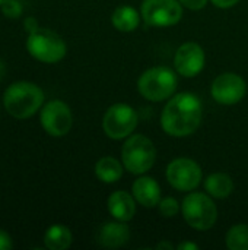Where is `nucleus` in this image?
Instances as JSON below:
<instances>
[{
    "label": "nucleus",
    "mask_w": 248,
    "mask_h": 250,
    "mask_svg": "<svg viewBox=\"0 0 248 250\" xmlns=\"http://www.w3.org/2000/svg\"><path fill=\"white\" fill-rule=\"evenodd\" d=\"M202 123V101L191 92H180L168 100L161 113L162 130L174 138L193 135Z\"/></svg>",
    "instance_id": "obj_1"
},
{
    "label": "nucleus",
    "mask_w": 248,
    "mask_h": 250,
    "mask_svg": "<svg viewBox=\"0 0 248 250\" xmlns=\"http://www.w3.org/2000/svg\"><path fill=\"white\" fill-rule=\"evenodd\" d=\"M1 103L9 116L18 120H26L44 105V91L34 82L18 81L4 89Z\"/></svg>",
    "instance_id": "obj_2"
},
{
    "label": "nucleus",
    "mask_w": 248,
    "mask_h": 250,
    "mask_svg": "<svg viewBox=\"0 0 248 250\" xmlns=\"http://www.w3.org/2000/svg\"><path fill=\"white\" fill-rule=\"evenodd\" d=\"M25 47L32 59L45 64L61 62L67 53L64 40L48 28H39L35 32L28 34Z\"/></svg>",
    "instance_id": "obj_3"
},
{
    "label": "nucleus",
    "mask_w": 248,
    "mask_h": 250,
    "mask_svg": "<svg viewBox=\"0 0 248 250\" xmlns=\"http://www.w3.org/2000/svg\"><path fill=\"white\" fill-rule=\"evenodd\" d=\"M177 83L178 81L174 70L165 66H156L140 75L137 81V91L148 101L159 103L174 95Z\"/></svg>",
    "instance_id": "obj_4"
},
{
    "label": "nucleus",
    "mask_w": 248,
    "mask_h": 250,
    "mask_svg": "<svg viewBox=\"0 0 248 250\" xmlns=\"http://www.w3.org/2000/svg\"><path fill=\"white\" fill-rule=\"evenodd\" d=\"M156 160L153 142L145 135H130L123 145L121 161L124 168L136 176L148 173Z\"/></svg>",
    "instance_id": "obj_5"
},
{
    "label": "nucleus",
    "mask_w": 248,
    "mask_h": 250,
    "mask_svg": "<svg viewBox=\"0 0 248 250\" xmlns=\"http://www.w3.org/2000/svg\"><path fill=\"white\" fill-rule=\"evenodd\" d=\"M181 212L186 223L197 231L210 230L218 220V208L215 202L210 196L202 192L189 193L181 204Z\"/></svg>",
    "instance_id": "obj_6"
},
{
    "label": "nucleus",
    "mask_w": 248,
    "mask_h": 250,
    "mask_svg": "<svg viewBox=\"0 0 248 250\" xmlns=\"http://www.w3.org/2000/svg\"><path fill=\"white\" fill-rule=\"evenodd\" d=\"M139 116L136 110L127 104L118 103L111 105L102 117L104 133L114 141L129 138L137 127Z\"/></svg>",
    "instance_id": "obj_7"
},
{
    "label": "nucleus",
    "mask_w": 248,
    "mask_h": 250,
    "mask_svg": "<svg viewBox=\"0 0 248 250\" xmlns=\"http://www.w3.org/2000/svg\"><path fill=\"white\" fill-rule=\"evenodd\" d=\"M140 15L148 26L167 28L180 22L183 4L178 0H143Z\"/></svg>",
    "instance_id": "obj_8"
},
{
    "label": "nucleus",
    "mask_w": 248,
    "mask_h": 250,
    "mask_svg": "<svg viewBox=\"0 0 248 250\" xmlns=\"http://www.w3.org/2000/svg\"><path fill=\"white\" fill-rule=\"evenodd\" d=\"M39 123L47 135L53 138H63L73 126V114L64 101L51 100L41 107Z\"/></svg>",
    "instance_id": "obj_9"
},
{
    "label": "nucleus",
    "mask_w": 248,
    "mask_h": 250,
    "mask_svg": "<svg viewBox=\"0 0 248 250\" xmlns=\"http://www.w3.org/2000/svg\"><path fill=\"white\" fill-rule=\"evenodd\" d=\"M203 179L200 166L191 158H175L167 167V180L175 190L193 192Z\"/></svg>",
    "instance_id": "obj_10"
},
{
    "label": "nucleus",
    "mask_w": 248,
    "mask_h": 250,
    "mask_svg": "<svg viewBox=\"0 0 248 250\" xmlns=\"http://www.w3.org/2000/svg\"><path fill=\"white\" fill-rule=\"evenodd\" d=\"M210 94L216 103L222 105H234L246 97L247 83L240 75L227 72L215 78Z\"/></svg>",
    "instance_id": "obj_11"
},
{
    "label": "nucleus",
    "mask_w": 248,
    "mask_h": 250,
    "mask_svg": "<svg viewBox=\"0 0 248 250\" xmlns=\"http://www.w3.org/2000/svg\"><path fill=\"white\" fill-rule=\"evenodd\" d=\"M205 62H206V56L202 45L193 41L181 44L174 56L175 70L184 78L197 76L203 70Z\"/></svg>",
    "instance_id": "obj_12"
},
{
    "label": "nucleus",
    "mask_w": 248,
    "mask_h": 250,
    "mask_svg": "<svg viewBox=\"0 0 248 250\" xmlns=\"http://www.w3.org/2000/svg\"><path fill=\"white\" fill-rule=\"evenodd\" d=\"M130 239V230L123 221L105 223L99 227L96 242L107 249H117L124 246Z\"/></svg>",
    "instance_id": "obj_13"
},
{
    "label": "nucleus",
    "mask_w": 248,
    "mask_h": 250,
    "mask_svg": "<svg viewBox=\"0 0 248 250\" xmlns=\"http://www.w3.org/2000/svg\"><path fill=\"white\" fill-rule=\"evenodd\" d=\"M133 196L137 204L145 208H155L161 202V188L158 182L152 177L142 176L134 180L132 188Z\"/></svg>",
    "instance_id": "obj_14"
},
{
    "label": "nucleus",
    "mask_w": 248,
    "mask_h": 250,
    "mask_svg": "<svg viewBox=\"0 0 248 250\" xmlns=\"http://www.w3.org/2000/svg\"><path fill=\"white\" fill-rule=\"evenodd\" d=\"M107 208L113 218L127 223L136 214V199L126 190H117L110 195L107 201Z\"/></svg>",
    "instance_id": "obj_15"
},
{
    "label": "nucleus",
    "mask_w": 248,
    "mask_h": 250,
    "mask_svg": "<svg viewBox=\"0 0 248 250\" xmlns=\"http://www.w3.org/2000/svg\"><path fill=\"white\" fill-rule=\"evenodd\" d=\"M73 234L64 224H53L44 233V246L48 250H66L72 246Z\"/></svg>",
    "instance_id": "obj_16"
},
{
    "label": "nucleus",
    "mask_w": 248,
    "mask_h": 250,
    "mask_svg": "<svg viewBox=\"0 0 248 250\" xmlns=\"http://www.w3.org/2000/svg\"><path fill=\"white\" fill-rule=\"evenodd\" d=\"M142 15L132 6H120L111 15V22L121 32H132L140 23Z\"/></svg>",
    "instance_id": "obj_17"
},
{
    "label": "nucleus",
    "mask_w": 248,
    "mask_h": 250,
    "mask_svg": "<svg viewBox=\"0 0 248 250\" xmlns=\"http://www.w3.org/2000/svg\"><path fill=\"white\" fill-rule=\"evenodd\" d=\"M205 189L212 198L225 199L234 190V180L227 173H213L206 177Z\"/></svg>",
    "instance_id": "obj_18"
},
{
    "label": "nucleus",
    "mask_w": 248,
    "mask_h": 250,
    "mask_svg": "<svg viewBox=\"0 0 248 250\" xmlns=\"http://www.w3.org/2000/svg\"><path fill=\"white\" fill-rule=\"evenodd\" d=\"M124 166L114 157H102L95 164V176L102 183H115L123 176Z\"/></svg>",
    "instance_id": "obj_19"
},
{
    "label": "nucleus",
    "mask_w": 248,
    "mask_h": 250,
    "mask_svg": "<svg viewBox=\"0 0 248 250\" xmlns=\"http://www.w3.org/2000/svg\"><path fill=\"white\" fill-rule=\"evenodd\" d=\"M227 246L229 250H248V224H237L228 230Z\"/></svg>",
    "instance_id": "obj_20"
},
{
    "label": "nucleus",
    "mask_w": 248,
    "mask_h": 250,
    "mask_svg": "<svg viewBox=\"0 0 248 250\" xmlns=\"http://www.w3.org/2000/svg\"><path fill=\"white\" fill-rule=\"evenodd\" d=\"M0 10L3 16L9 19H18L23 13V6L19 0H4L3 4L0 6Z\"/></svg>",
    "instance_id": "obj_21"
},
{
    "label": "nucleus",
    "mask_w": 248,
    "mask_h": 250,
    "mask_svg": "<svg viewBox=\"0 0 248 250\" xmlns=\"http://www.w3.org/2000/svg\"><path fill=\"white\" fill-rule=\"evenodd\" d=\"M158 207H159L161 215L165 217V218H172L180 211V205H178L177 199H174L171 196L170 198H165V199H161V202H159Z\"/></svg>",
    "instance_id": "obj_22"
},
{
    "label": "nucleus",
    "mask_w": 248,
    "mask_h": 250,
    "mask_svg": "<svg viewBox=\"0 0 248 250\" xmlns=\"http://www.w3.org/2000/svg\"><path fill=\"white\" fill-rule=\"evenodd\" d=\"M22 25H23V29H25L26 34H32V32H35L37 29L41 28L39 23H38V21H37V18H34V16H26L23 19V23Z\"/></svg>",
    "instance_id": "obj_23"
},
{
    "label": "nucleus",
    "mask_w": 248,
    "mask_h": 250,
    "mask_svg": "<svg viewBox=\"0 0 248 250\" xmlns=\"http://www.w3.org/2000/svg\"><path fill=\"white\" fill-rule=\"evenodd\" d=\"M178 1L190 10H200L208 4V0H178Z\"/></svg>",
    "instance_id": "obj_24"
},
{
    "label": "nucleus",
    "mask_w": 248,
    "mask_h": 250,
    "mask_svg": "<svg viewBox=\"0 0 248 250\" xmlns=\"http://www.w3.org/2000/svg\"><path fill=\"white\" fill-rule=\"evenodd\" d=\"M13 248V240L10 234L0 229V250H10Z\"/></svg>",
    "instance_id": "obj_25"
},
{
    "label": "nucleus",
    "mask_w": 248,
    "mask_h": 250,
    "mask_svg": "<svg viewBox=\"0 0 248 250\" xmlns=\"http://www.w3.org/2000/svg\"><path fill=\"white\" fill-rule=\"evenodd\" d=\"M213 6L219 7V9H229L234 7L235 4H238L240 0H210Z\"/></svg>",
    "instance_id": "obj_26"
},
{
    "label": "nucleus",
    "mask_w": 248,
    "mask_h": 250,
    "mask_svg": "<svg viewBox=\"0 0 248 250\" xmlns=\"http://www.w3.org/2000/svg\"><path fill=\"white\" fill-rule=\"evenodd\" d=\"M177 249L178 250H197L199 249V246H197V245H194V243L183 242V243H180V245L177 246Z\"/></svg>",
    "instance_id": "obj_27"
},
{
    "label": "nucleus",
    "mask_w": 248,
    "mask_h": 250,
    "mask_svg": "<svg viewBox=\"0 0 248 250\" xmlns=\"http://www.w3.org/2000/svg\"><path fill=\"white\" fill-rule=\"evenodd\" d=\"M156 249H170V250H172V249H174V245H171L170 242H161V243H158V245H156Z\"/></svg>",
    "instance_id": "obj_28"
},
{
    "label": "nucleus",
    "mask_w": 248,
    "mask_h": 250,
    "mask_svg": "<svg viewBox=\"0 0 248 250\" xmlns=\"http://www.w3.org/2000/svg\"><path fill=\"white\" fill-rule=\"evenodd\" d=\"M4 73H6V64L3 63V60H0V82L4 78Z\"/></svg>",
    "instance_id": "obj_29"
},
{
    "label": "nucleus",
    "mask_w": 248,
    "mask_h": 250,
    "mask_svg": "<svg viewBox=\"0 0 248 250\" xmlns=\"http://www.w3.org/2000/svg\"><path fill=\"white\" fill-rule=\"evenodd\" d=\"M3 1H4V0H0V6H1V4H3Z\"/></svg>",
    "instance_id": "obj_30"
}]
</instances>
